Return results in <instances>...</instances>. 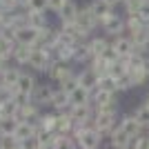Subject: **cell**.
<instances>
[{"instance_id": "1", "label": "cell", "mask_w": 149, "mask_h": 149, "mask_svg": "<svg viewBox=\"0 0 149 149\" xmlns=\"http://www.w3.org/2000/svg\"><path fill=\"white\" fill-rule=\"evenodd\" d=\"M74 138L78 140V147L80 149H98L100 147V138H102V134H100L93 125H89V127H85V129H80L78 134H74Z\"/></svg>"}, {"instance_id": "2", "label": "cell", "mask_w": 149, "mask_h": 149, "mask_svg": "<svg viewBox=\"0 0 149 149\" xmlns=\"http://www.w3.org/2000/svg\"><path fill=\"white\" fill-rule=\"evenodd\" d=\"M93 127L100 134H111L118 125H116V109H100L93 116Z\"/></svg>"}, {"instance_id": "3", "label": "cell", "mask_w": 149, "mask_h": 149, "mask_svg": "<svg viewBox=\"0 0 149 149\" xmlns=\"http://www.w3.org/2000/svg\"><path fill=\"white\" fill-rule=\"evenodd\" d=\"M116 91H109V89H93L91 91V100L96 102V111L100 109H116V98H113Z\"/></svg>"}, {"instance_id": "4", "label": "cell", "mask_w": 149, "mask_h": 149, "mask_svg": "<svg viewBox=\"0 0 149 149\" xmlns=\"http://www.w3.org/2000/svg\"><path fill=\"white\" fill-rule=\"evenodd\" d=\"M67 111L71 113V118H74L76 123H91V125H93V109H91V102H87V105H71Z\"/></svg>"}, {"instance_id": "5", "label": "cell", "mask_w": 149, "mask_h": 149, "mask_svg": "<svg viewBox=\"0 0 149 149\" xmlns=\"http://www.w3.org/2000/svg\"><path fill=\"white\" fill-rule=\"evenodd\" d=\"M13 36H16V42L18 45H31V47H36L38 38H40V31L27 25V27H22V29L13 31Z\"/></svg>"}, {"instance_id": "6", "label": "cell", "mask_w": 149, "mask_h": 149, "mask_svg": "<svg viewBox=\"0 0 149 149\" xmlns=\"http://www.w3.org/2000/svg\"><path fill=\"white\" fill-rule=\"evenodd\" d=\"M96 22H98V18L93 16L91 7H85V9H78V16H76V25L80 27L82 31H91L93 27H96Z\"/></svg>"}, {"instance_id": "7", "label": "cell", "mask_w": 149, "mask_h": 149, "mask_svg": "<svg viewBox=\"0 0 149 149\" xmlns=\"http://www.w3.org/2000/svg\"><path fill=\"white\" fill-rule=\"evenodd\" d=\"M111 47L116 49V54H118L120 58H129V56H134V51H136L134 40H131V38H125V36H116Z\"/></svg>"}, {"instance_id": "8", "label": "cell", "mask_w": 149, "mask_h": 149, "mask_svg": "<svg viewBox=\"0 0 149 149\" xmlns=\"http://www.w3.org/2000/svg\"><path fill=\"white\" fill-rule=\"evenodd\" d=\"M54 91H56V89H51L49 85H36V89L31 93V100H33L36 105H51Z\"/></svg>"}, {"instance_id": "9", "label": "cell", "mask_w": 149, "mask_h": 149, "mask_svg": "<svg viewBox=\"0 0 149 149\" xmlns=\"http://www.w3.org/2000/svg\"><path fill=\"white\" fill-rule=\"evenodd\" d=\"M102 27H105V31L109 33V36H120V33L127 29V22L120 18L118 13H111V16L102 22Z\"/></svg>"}, {"instance_id": "10", "label": "cell", "mask_w": 149, "mask_h": 149, "mask_svg": "<svg viewBox=\"0 0 149 149\" xmlns=\"http://www.w3.org/2000/svg\"><path fill=\"white\" fill-rule=\"evenodd\" d=\"M38 107L33 100L25 102V105H20V111H18V120H27V123H38L40 120V111H38Z\"/></svg>"}, {"instance_id": "11", "label": "cell", "mask_w": 149, "mask_h": 149, "mask_svg": "<svg viewBox=\"0 0 149 149\" xmlns=\"http://www.w3.org/2000/svg\"><path fill=\"white\" fill-rule=\"evenodd\" d=\"M118 127H120L123 131H127L129 136H138V134H143V129H145L143 125H140V120H138L136 116H134V113L125 116V118L118 123Z\"/></svg>"}, {"instance_id": "12", "label": "cell", "mask_w": 149, "mask_h": 149, "mask_svg": "<svg viewBox=\"0 0 149 149\" xmlns=\"http://www.w3.org/2000/svg\"><path fill=\"white\" fill-rule=\"evenodd\" d=\"M49 76H51L56 82H65L69 76H74V74H71V69L67 67V62L56 60V62H51V67H49Z\"/></svg>"}, {"instance_id": "13", "label": "cell", "mask_w": 149, "mask_h": 149, "mask_svg": "<svg viewBox=\"0 0 149 149\" xmlns=\"http://www.w3.org/2000/svg\"><path fill=\"white\" fill-rule=\"evenodd\" d=\"M36 134H40L38 123H27V120H20L18 127H16V134H13V136L20 138V140H27V138L36 136Z\"/></svg>"}, {"instance_id": "14", "label": "cell", "mask_w": 149, "mask_h": 149, "mask_svg": "<svg viewBox=\"0 0 149 149\" xmlns=\"http://www.w3.org/2000/svg\"><path fill=\"white\" fill-rule=\"evenodd\" d=\"M76 16H78V7H76L74 0H67L65 7L58 11V18H60L62 25H69V22H76Z\"/></svg>"}, {"instance_id": "15", "label": "cell", "mask_w": 149, "mask_h": 149, "mask_svg": "<svg viewBox=\"0 0 149 149\" xmlns=\"http://www.w3.org/2000/svg\"><path fill=\"white\" fill-rule=\"evenodd\" d=\"M78 82H80L85 89L93 91V89H98V74L89 67V69H85V71H80V74H78Z\"/></svg>"}, {"instance_id": "16", "label": "cell", "mask_w": 149, "mask_h": 149, "mask_svg": "<svg viewBox=\"0 0 149 149\" xmlns=\"http://www.w3.org/2000/svg\"><path fill=\"white\" fill-rule=\"evenodd\" d=\"M129 138L131 136L127 134V131H123L120 127H116V129L109 134V145H111L113 149H125V147H127V143H129Z\"/></svg>"}, {"instance_id": "17", "label": "cell", "mask_w": 149, "mask_h": 149, "mask_svg": "<svg viewBox=\"0 0 149 149\" xmlns=\"http://www.w3.org/2000/svg\"><path fill=\"white\" fill-rule=\"evenodd\" d=\"M20 80V71L13 67H7L2 74H0V85L2 87H9V89H16V85H18Z\"/></svg>"}, {"instance_id": "18", "label": "cell", "mask_w": 149, "mask_h": 149, "mask_svg": "<svg viewBox=\"0 0 149 149\" xmlns=\"http://www.w3.org/2000/svg\"><path fill=\"white\" fill-rule=\"evenodd\" d=\"M89 7H91L93 16L98 18V22H100V25H102V22H105V20H107V18H109V16L113 13V11H111L113 7H109L107 2H102V0H96V2H91Z\"/></svg>"}, {"instance_id": "19", "label": "cell", "mask_w": 149, "mask_h": 149, "mask_svg": "<svg viewBox=\"0 0 149 149\" xmlns=\"http://www.w3.org/2000/svg\"><path fill=\"white\" fill-rule=\"evenodd\" d=\"M69 98H71V105H87V102H91V91L85 89L82 85H78L74 91L69 93Z\"/></svg>"}, {"instance_id": "20", "label": "cell", "mask_w": 149, "mask_h": 149, "mask_svg": "<svg viewBox=\"0 0 149 149\" xmlns=\"http://www.w3.org/2000/svg\"><path fill=\"white\" fill-rule=\"evenodd\" d=\"M38 127H40V134L56 131V129H58V113H45V116H40Z\"/></svg>"}, {"instance_id": "21", "label": "cell", "mask_w": 149, "mask_h": 149, "mask_svg": "<svg viewBox=\"0 0 149 149\" xmlns=\"http://www.w3.org/2000/svg\"><path fill=\"white\" fill-rule=\"evenodd\" d=\"M76 127V120L71 118L69 111H58V131L60 134H71Z\"/></svg>"}, {"instance_id": "22", "label": "cell", "mask_w": 149, "mask_h": 149, "mask_svg": "<svg viewBox=\"0 0 149 149\" xmlns=\"http://www.w3.org/2000/svg\"><path fill=\"white\" fill-rule=\"evenodd\" d=\"M51 107H56L58 111H67L71 107V98H69L67 91H54V100H51Z\"/></svg>"}, {"instance_id": "23", "label": "cell", "mask_w": 149, "mask_h": 149, "mask_svg": "<svg viewBox=\"0 0 149 149\" xmlns=\"http://www.w3.org/2000/svg\"><path fill=\"white\" fill-rule=\"evenodd\" d=\"M31 51H33L31 45H16V49H13V58H16V62H18V65H29Z\"/></svg>"}, {"instance_id": "24", "label": "cell", "mask_w": 149, "mask_h": 149, "mask_svg": "<svg viewBox=\"0 0 149 149\" xmlns=\"http://www.w3.org/2000/svg\"><path fill=\"white\" fill-rule=\"evenodd\" d=\"M16 89L22 91V93H27V96H31L33 89H36V80H33V76H31V74H20V80H18V85H16Z\"/></svg>"}, {"instance_id": "25", "label": "cell", "mask_w": 149, "mask_h": 149, "mask_svg": "<svg viewBox=\"0 0 149 149\" xmlns=\"http://www.w3.org/2000/svg\"><path fill=\"white\" fill-rule=\"evenodd\" d=\"M27 25L33 27V29H45L47 27V18H45V11H29L27 13Z\"/></svg>"}, {"instance_id": "26", "label": "cell", "mask_w": 149, "mask_h": 149, "mask_svg": "<svg viewBox=\"0 0 149 149\" xmlns=\"http://www.w3.org/2000/svg\"><path fill=\"white\" fill-rule=\"evenodd\" d=\"M18 111H20V105L13 98L0 105V116L2 118H18Z\"/></svg>"}, {"instance_id": "27", "label": "cell", "mask_w": 149, "mask_h": 149, "mask_svg": "<svg viewBox=\"0 0 149 149\" xmlns=\"http://www.w3.org/2000/svg\"><path fill=\"white\" fill-rule=\"evenodd\" d=\"M98 89H109V91H118V80L111 74L98 76Z\"/></svg>"}, {"instance_id": "28", "label": "cell", "mask_w": 149, "mask_h": 149, "mask_svg": "<svg viewBox=\"0 0 149 149\" xmlns=\"http://www.w3.org/2000/svg\"><path fill=\"white\" fill-rule=\"evenodd\" d=\"M18 123H20L18 118H2L0 120V136H11V134H16Z\"/></svg>"}, {"instance_id": "29", "label": "cell", "mask_w": 149, "mask_h": 149, "mask_svg": "<svg viewBox=\"0 0 149 149\" xmlns=\"http://www.w3.org/2000/svg\"><path fill=\"white\" fill-rule=\"evenodd\" d=\"M74 58H76L78 62H85V60H89V58H93L89 42H78V45H76V56H74Z\"/></svg>"}, {"instance_id": "30", "label": "cell", "mask_w": 149, "mask_h": 149, "mask_svg": "<svg viewBox=\"0 0 149 149\" xmlns=\"http://www.w3.org/2000/svg\"><path fill=\"white\" fill-rule=\"evenodd\" d=\"M0 149H22V140L11 136H0Z\"/></svg>"}, {"instance_id": "31", "label": "cell", "mask_w": 149, "mask_h": 149, "mask_svg": "<svg viewBox=\"0 0 149 149\" xmlns=\"http://www.w3.org/2000/svg\"><path fill=\"white\" fill-rule=\"evenodd\" d=\"M89 47H91V54H93V58H98V56H102V54L107 51L109 42H107L105 38H93L91 42H89Z\"/></svg>"}, {"instance_id": "32", "label": "cell", "mask_w": 149, "mask_h": 149, "mask_svg": "<svg viewBox=\"0 0 149 149\" xmlns=\"http://www.w3.org/2000/svg\"><path fill=\"white\" fill-rule=\"evenodd\" d=\"M54 149H78V140L71 138L69 134H62V136L58 138V143L54 145Z\"/></svg>"}, {"instance_id": "33", "label": "cell", "mask_w": 149, "mask_h": 149, "mask_svg": "<svg viewBox=\"0 0 149 149\" xmlns=\"http://www.w3.org/2000/svg\"><path fill=\"white\" fill-rule=\"evenodd\" d=\"M134 116L140 120V125H143V127H149V105H147V102H143V105L138 107L136 111H134Z\"/></svg>"}, {"instance_id": "34", "label": "cell", "mask_w": 149, "mask_h": 149, "mask_svg": "<svg viewBox=\"0 0 149 149\" xmlns=\"http://www.w3.org/2000/svg\"><path fill=\"white\" fill-rule=\"evenodd\" d=\"M27 11H45L49 9V0H27Z\"/></svg>"}, {"instance_id": "35", "label": "cell", "mask_w": 149, "mask_h": 149, "mask_svg": "<svg viewBox=\"0 0 149 149\" xmlns=\"http://www.w3.org/2000/svg\"><path fill=\"white\" fill-rule=\"evenodd\" d=\"M78 85H80V82H78V76H69L65 82H60V89H62V91H67V93H71Z\"/></svg>"}, {"instance_id": "36", "label": "cell", "mask_w": 149, "mask_h": 149, "mask_svg": "<svg viewBox=\"0 0 149 149\" xmlns=\"http://www.w3.org/2000/svg\"><path fill=\"white\" fill-rule=\"evenodd\" d=\"M40 147H42V143H40V134H36V136L22 140V149H40Z\"/></svg>"}, {"instance_id": "37", "label": "cell", "mask_w": 149, "mask_h": 149, "mask_svg": "<svg viewBox=\"0 0 149 149\" xmlns=\"http://www.w3.org/2000/svg\"><path fill=\"white\" fill-rule=\"evenodd\" d=\"M123 5H125V9H127V13H136L138 7L143 5V0H123Z\"/></svg>"}, {"instance_id": "38", "label": "cell", "mask_w": 149, "mask_h": 149, "mask_svg": "<svg viewBox=\"0 0 149 149\" xmlns=\"http://www.w3.org/2000/svg\"><path fill=\"white\" fill-rule=\"evenodd\" d=\"M138 16H140V18H143L145 20V22H147V25H149V0H143V5H140V7H138Z\"/></svg>"}, {"instance_id": "39", "label": "cell", "mask_w": 149, "mask_h": 149, "mask_svg": "<svg viewBox=\"0 0 149 149\" xmlns=\"http://www.w3.org/2000/svg\"><path fill=\"white\" fill-rule=\"evenodd\" d=\"M65 2H67V0H49V9L58 13V11L62 9V7H65Z\"/></svg>"}, {"instance_id": "40", "label": "cell", "mask_w": 149, "mask_h": 149, "mask_svg": "<svg viewBox=\"0 0 149 149\" xmlns=\"http://www.w3.org/2000/svg\"><path fill=\"white\" fill-rule=\"evenodd\" d=\"M7 67H9V65H7V56H2V54H0V74H2Z\"/></svg>"}, {"instance_id": "41", "label": "cell", "mask_w": 149, "mask_h": 149, "mask_svg": "<svg viewBox=\"0 0 149 149\" xmlns=\"http://www.w3.org/2000/svg\"><path fill=\"white\" fill-rule=\"evenodd\" d=\"M143 67H145V71L149 74V54H147V56L143 58Z\"/></svg>"}, {"instance_id": "42", "label": "cell", "mask_w": 149, "mask_h": 149, "mask_svg": "<svg viewBox=\"0 0 149 149\" xmlns=\"http://www.w3.org/2000/svg\"><path fill=\"white\" fill-rule=\"evenodd\" d=\"M102 2H107V5H109V7H116V5H120L123 0H102Z\"/></svg>"}, {"instance_id": "43", "label": "cell", "mask_w": 149, "mask_h": 149, "mask_svg": "<svg viewBox=\"0 0 149 149\" xmlns=\"http://www.w3.org/2000/svg\"><path fill=\"white\" fill-rule=\"evenodd\" d=\"M145 102H147V105H149V93H147V98H145Z\"/></svg>"}, {"instance_id": "44", "label": "cell", "mask_w": 149, "mask_h": 149, "mask_svg": "<svg viewBox=\"0 0 149 149\" xmlns=\"http://www.w3.org/2000/svg\"><path fill=\"white\" fill-rule=\"evenodd\" d=\"M22 2H27V0H22Z\"/></svg>"}]
</instances>
